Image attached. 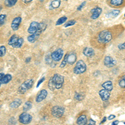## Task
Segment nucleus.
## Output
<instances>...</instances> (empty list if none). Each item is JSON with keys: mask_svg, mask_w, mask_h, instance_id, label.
<instances>
[{"mask_svg": "<svg viewBox=\"0 0 125 125\" xmlns=\"http://www.w3.org/2000/svg\"><path fill=\"white\" fill-rule=\"evenodd\" d=\"M32 1H33V0H22V2H23V3H25V4H29Z\"/></svg>", "mask_w": 125, "mask_h": 125, "instance_id": "ea45409f", "label": "nucleus"}, {"mask_svg": "<svg viewBox=\"0 0 125 125\" xmlns=\"http://www.w3.org/2000/svg\"><path fill=\"white\" fill-rule=\"evenodd\" d=\"M88 123V118H87V116L84 115V114H82L77 119V124H81V125H84L87 124Z\"/></svg>", "mask_w": 125, "mask_h": 125, "instance_id": "6ab92c4d", "label": "nucleus"}, {"mask_svg": "<svg viewBox=\"0 0 125 125\" xmlns=\"http://www.w3.org/2000/svg\"><path fill=\"white\" fill-rule=\"evenodd\" d=\"M83 54L86 57L92 58L94 55V50L91 48H85L83 49Z\"/></svg>", "mask_w": 125, "mask_h": 125, "instance_id": "f3484780", "label": "nucleus"}, {"mask_svg": "<svg viewBox=\"0 0 125 125\" xmlns=\"http://www.w3.org/2000/svg\"><path fill=\"white\" fill-rule=\"evenodd\" d=\"M0 87H1V84H0Z\"/></svg>", "mask_w": 125, "mask_h": 125, "instance_id": "09e8293b", "label": "nucleus"}, {"mask_svg": "<svg viewBox=\"0 0 125 125\" xmlns=\"http://www.w3.org/2000/svg\"><path fill=\"white\" fill-rule=\"evenodd\" d=\"M53 60L52 59V58H51V53L47 54V55H46V57H45L46 63H47L48 65H51V64L53 63Z\"/></svg>", "mask_w": 125, "mask_h": 125, "instance_id": "c85d7f7f", "label": "nucleus"}, {"mask_svg": "<svg viewBox=\"0 0 125 125\" xmlns=\"http://www.w3.org/2000/svg\"><path fill=\"white\" fill-rule=\"evenodd\" d=\"M84 98V96L83 95L81 94H78V93H76L75 94V96H74V98H75L76 100H78V101H80V100H83Z\"/></svg>", "mask_w": 125, "mask_h": 125, "instance_id": "473e14b6", "label": "nucleus"}, {"mask_svg": "<svg viewBox=\"0 0 125 125\" xmlns=\"http://www.w3.org/2000/svg\"><path fill=\"white\" fill-rule=\"evenodd\" d=\"M39 29L41 30L42 32H43L44 30L47 29V24L44 23V22H41V23H39Z\"/></svg>", "mask_w": 125, "mask_h": 125, "instance_id": "2f4dec72", "label": "nucleus"}, {"mask_svg": "<svg viewBox=\"0 0 125 125\" xmlns=\"http://www.w3.org/2000/svg\"><path fill=\"white\" fill-rule=\"evenodd\" d=\"M118 48H119L120 50H124V49H125V42H124V43L119 44V45H118Z\"/></svg>", "mask_w": 125, "mask_h": 125, "instance_id": "4c0bfd02", "label": "nucleus"}, {"mask_svg": "<svg viewBox=\"0 0 125 125\" xmlns=\"http://www.w3.org/2000/svg\"><path fill=\"white\" fill-rule=\"evenodd\" d=\"M118 124H119V122H118V120H117V121H114V122H113V123H112V124H113V125H118Z\"/></svg>", "mask_w": 125, "mask_h": 125, "instance_id": "79ce46f5", "label": "nucleus"}, {"mask_svg": "<svg viewBox=\"0 0 125 125\" xmlns=\"http://www.w3.org/2000/svg\"><path fill=\"white\" fill-rule=\"evenodd\" d=\"M114 118H115V115H113V114H111V115H109V116H108V119H109V120H112V119H114Z\"/></svg>", "mask_w": 125, "mask_h": 125, "instance_id": "a19ab883", "label": "nucleus"}, {"mask_svg": "<svg viewBox=\"0 0 125 125\" xmlns=\"http://www.w3.org/2000/svg\"><path fill=\"white\" fill-rule=\"evenodd\" d=\"M30 60H31V58H28L27 59L25 60V62H29L30 61Z\"/></svg>", "mask_w": 125, "mask_h": 125, "instance_id": "c03bdc74", "label": "nucleus"}, {"mask_svg": "<svg viewBox=\"0 0 125 125\" xmlns=\"http://www.w3.org/2000/svg\"><path fill=\"white\" fill-rule=\"evenodd\" d=\"M21 104H22V99H20V98H16V99L11 102L9 107L11 108H19Z\"/></svg>", "mask_w": 125, "mask_h": 125, "instance_id": "a211bd4d", "label": "nucleus"}, {"mask_svg": "<svg viewBox=\"0 0 125 125\" xmlns=\"http://www.w3.org/2000/svg\"><path fill=\"white\" fill-rule=\"evenodd\" d=\"M102 13V9L99 7H96L91 10V19H97Z\"/></svg>", "mask_w": 125, "mask_h": 125, "instance_id": "4468645a", "label": "nucleus"}, {"mask_svg": "<svg viewBox=\"0 0 125 125\" xmlns=\"http://www.w3.org/2000/svg\"><path fill=\"white\" fill-rule=\"evenodd\" d=\"M21 23H22V18L20 17V16H18V17L14 18L11 23V29H13V31H17V30L19 29Z\"/></svg>", "mask_w": 125, "mask_h": 125, "instance_id": "1a4fd4ad", "label": "nucleus"}, {"mask_svg": "<svg viewBox=\"0 0 125 125\" xmlns=\"http://www.w3.org/2000/svg\"><path fill=\"white\" fill-rule=\"evenodd\" d=\"M124 124H125V123H124Z\"/></svg>", "mask_w": 125, "mask_h": 125, "instance_id": "3c124183", "label": "nucleus"}, {"mask_svg": "<svg viewBox=\"0 0 125 125\" xmlns=\"http://www.w3.org/2000/svg\"><path fill=\"white\" fill-rule=\"evenodd\" d=\"M47 97H48V91L46 89H42V90H40L39 92V94H37L35 100L37 103H40V102L43 101Z\"/></svg>", "mask_w": 125, "mask_h": 125, "instance_id": "9d476101", "label": "nucleus"}, {"mask_svg": "<svg viewBox=\"0 0 125 125\" xmlns=\"http://www.w3.org/2000/svg\"><path fill=\"white\" fill-rule=\"evenodd\" d=\"M124 16H125V13H124Z\"/></svg>", "mask_w": 125, "mask_h": 125, "instance_id": "8fccbe9b", "label": "nucleus"}, {"mask_svg": "<svg viewBox=\"0 0 125 125\" xmlns=\"http://www.w3.org/2000/svg\"><path fill=\"white\" fill-rule=\"evenodd\" d=\"M6 19H7V15L6 14H0V27L3 26L5 23Z\"/></svg>", "mask_w": 125, "mask_h": 125, "instance_id": "c756f323", "label": "nucleus"}, {"mask_svg": "<svg viewBox=\"0 0 125 125\" xmlns=\"http://www.w3.org/2000/svg\"><path fill=\"white\" fill-rule=\"evenodd\" d=\"M39 23L38 22L36 21H33L31 23H30L29 29H28L27 32L29 33V34H33V33H35L37 32V30L39 29Z\"/></svg>", "mask_w": 125, "mask_h": 125, "instance_id": "f8f14e48", "label": "nucleus"}, {"mask_svg": "<svg viewBox=\"0 0 125 125\" xmlns=\"http://www.w3.org/2000/svg\"><path fill=\"white\" fill-rule=\"evenodd\" d=\"M19 39V37L18 35H16V34H13V35H12L11 38H10L9 40V45L13 46L18 42Z\"/></svg>", "mask_w": 125, "mask_h": 125, "instance_id": "4be33fe9", "label": "nucleus"}, {"mask_svg": "<svg viewBox=\"0 0 125 125\" xmlns=\"http://www.w3.org/2000/svg\"><path fill=\"white\" fill-rule=\"evenodd\" d=\"M61 5V0H52L51 3H50V8L51 9H58Z\"/></svg>", "mask_w": 125, "mask_h": 125, "instance_id": "5701e85b", "label": "nucleus"}, {"mask_svg": "<svg viewBox=\"0 0 125 125\" xmlns=\"http://www.w3.org/2000/svg\"><path fill=\"white\" fill-rule=\"evenodd\" d=\"M65 1H66V0H65Z\"/></svg>", "mask_w": 125, "mask_h": 125, "instance_id": "603ef678", "label": "nucleus"}, {"mask_svg": "<svg viewBox=\"0 0 125 125\" xmlns=\"http://www.w3.org/2000/svg\"><path fill=\"white\" fill-rule=\"evenodd\" d=\"M75 23H76V21H75V20H69V21H68L67 23L64 24V27H65V28L70 27V26L74 25Z\"/></svg>", "mask_w": 125, "mask_h": 125, "instance_id": "72a5a7b5", "label": "nucleus"}, {"mask_svg": "<svg viewBox=\"0 0 125 125\" xmlns=\"http://www.w3.org/2000/svg\"><path fill=\"white\" fill-rule=\"evenodd\" d=\"M64 111H65V109H64L63 107L54 106L53 108H52L51 113H52V115H53V117H55V118H59L63 115Z\"/></svg>", "mask_w": 125, "mask_h": 125, "instance_id": "423d86ee", "label": "nucleus"}, {"mask_svg": "<svg viewBox=\"0 0 125 125\" xmlns=\"http://www.w3.org/2000/svg\"><path fill=\"white\" fill-rule=\"evenodd\" d=\"M39 1H40V2H43L44 0H39Z\"/></svg>", "mask_w": 125, "mask_h": 125, "instance_id": "de8ad7c7", "label": "nucleus"}, {"mask_svg": "<svg viewBox=\"0 0 125 125\" xmlns=\"http://www.w3.org/2000/svg\"><path fill=\"white\" fill-rule=\"evenodd\" d=\"M123 3H124V0H110V4L112 6L118 7V6L122 5Z\"/></svg>", "mask_w": 125, "mask_h": 125, "instance_id": "a878e982", "label": "nucleus"}, {"mask_svg": "<svg viewBox=\"0 0 125 125\" xmlns=\"http://www.w3.org/2000/svg\"><path fill=\"white\" fill-rule=\"evenodd\" d=\"M63 83H64L63 76L60 75L58 73H55L49 79L48 86L50 90L54 91L55 89H60L62 87V85H63Z\"/></svg>", "mask_w": 125, "mask_h": 125, "instance_id": "f257e3e1", "label": "nucleus"}, {"mask_svg": "<svg viewBox=\"0 0 125 125\" xmlns=\"http://www.w3.org/2000/svg\"><path fill=\"white\" fill-rule=\"evenodd\" d=\"M85 4H86V2H83V3H81V5H79L78 7V9H77L78 11H80V10H82V9L84 7V6H85Z\"/></svg>", "mask_w": 125, "mask_h": 125, "instance_id": "e433bc0d", "label": "nucleus"}, {"mask_svg": "<svg viewBox=\"0 0 125 125\" xmlns=\"http://www.w3.org/2000/svg\"><path fill=\"white\" fill-rule=\"evenodd\" d=\"M118 85H119L120 88H125V75H124L119 79V81H118Z\"/></svg>", "mask_w": 125, "mask_h": 125, "instance_id": "7c9ffc66", "label": "nucleus"}, {"mask_svg": "<svg viewBox=\"0 0 125 125\" xmlns=\"http://www.w3.org/2000/svg\"><path fill=\"white\" fill-rule=\"evenodd\" d=\"M66 21H67V17H66V16H62V17L58 19V21L56 22V25L59 26V25H61V24H63Z\"/></svg>", "mask_w": 125, "mask_h": 125, "instance_id": "cd10ccee", "label": "nucleus"}, {"mask_svg": "<svg viewBox=\"0 0 125 125\" xmlns=\"http://www.w3.org/2000/svg\"><path fill=\"white\" fill-rule=\"evenodd\" d=\"M32 106H33L32 102L31 101H27L25 104H24V105L23 107V112H27V111H29L30 108H32Z\"/></svg>", "mask_w": 125, "mask_h": 125, "instance_id": "393cba45", "label": "nucleus"}, {"mask_svg": "<svg viewBox=\"0 0 125 125\" xmlns=\"http://www.w3.org/2000/svg\"><path fill=\"white\" fill-rule=\"evenodd\" d=\"M6 53V48L4 46H0V57L4 56Z\"/></svg>", "mask_w": 125, "mask_h": 125, "instance_id": "f704fd0d", "label": "nucleus"}, {"mask_svg": "<svg viewBox=\"0 0 125 125\" xmlns=\"http://www.w3.org/2000/svg\"><path fill=\"white\" fill-rule=\"evenodd\" d=\"M0 10H2V6L0 5Z\"/></svg>", "mask_w": 125, "mask_h": 125, "instance_id": "49530a36", "label": "nucleus"}, {"mask_svg": "<svg viewBox=\"0 0 125 125\" xmlns=\"http://www.w3.org/2000/svg\"><path fill=\"white\" fill-rule=\"evenodd\" d=\"M23 42H24V40H23V38H22V37H19V40H18L17 43H16L13 46H12V47L14 48H20L22 47V46H23Z\"/></svg>", "mask_w": 125, "mask_h": 125, "instance_id": "b1692460", "label": "nucleus"}, {"mask_svg": "<svg viewBox=\"0 0 125 125\" xmlns=\"http://www.w3.org/2000/svg\"><path fill=\"white\" fill-rule=\"evenodd\" d=\"M106 119H107V118H106V117H104V119H103V121H102V124H104V123L106 121Z\"/></svg>", "mask_w": 125, "mask_h": 125, "instance_id": "a18cd8bd", "label": "nucleus"}, {"mask_svg": "<svg viewBox=\"0 0 125 125\" xmlns=\"http://www.w3.org/2000/svg\"><path fill=\"white\" fill-rule=\"evenodd\" d=\"M102 87L104 88V89L108 90V91L111 92L114 88V85H113V83L111 81H107V82H104V83L102 84Z\"/></svg>", "mask_w": 125, "mask_h": 125, "instance_id": "aec40b11", "label": "nucleus"}, {"mask_svg": "<svg viewBox=\"0 0 125 125\" xmlns=\"http://www.w3.org/2000/svg\"><path fill=\"white\" fill-rule=\"evenodd\" d=\"M3 76H4V73H0V81H1L2 78H3Z\"/></svg>", "mask_w": 125, "mask_h": 125, "instance_id": "37998d69", "label": "nucleus"}, {"mask_svg": "<svg viewBox=\"0 0 125 125\" xmlns=\"http://www.w3.org/2000/svg\"><path fill=\"white\" fill-rule=\"evenodd\" d=\"M33 85V79L32 78H29V79L25 80L21 85L19 86V89H18V93L20 94H26L30 88Z\"/></svg>", "mask_w": 125, "mask_h": 125, "instance_id": "20e7f679", "label": "nucleus"}, {"mask_svg": "<svg viewBox=\"0 0 125 125\" xmlns=\"http://www.w3.org/2000/svg\"><path fill=\"white\" fill-rule=\"evenodd\" d=\"M18 0H5V5L7 7H13L17 3Z\"/></svg>", "mask_w": 125, "mask_h": 125, "instance_id": "bb28decb", "label": "nucleus"}, {"mask_svg": "<svg viewBox=\"0 0 125 125\" xmlns=\"http://www.w3.org/2000/svg\"><path fill=\"white\" fill-rule=\"evenodd\" d=\"M119 14H120V10L114 9V10H111V11L108 12V13L106 14V16L108 18H109V19H114V18L118 17Z\"/></svg>", "mask_w": 125, "mask_h": 125, "instance_id": "dca6fc26", "label": "nucleus"}, {"mask_svg": "<svg viewBox=\"0 0 125 125\" xmlns=\"http://www.w3.org/2000/svg\"><path fill=\"white\" fill-rule=\"evenodd\" d=\"M44 80H45V78L44 77H42L41 78V79H39V82H38V83H37V85H36V87H37V88H39V87L40 86V84L42 83H43Z\"/></svg>", "mask_w": 125, "mask_h": 125, "instance_id": "c9c22d12", "label": "nucleus"}, {"mask_svg": "<svg viewBox=\"0 0 125 125\" xmlns=\"http://www.w3.org/2000/svg\"><path fill=\"white\" fill-rule=\"evenodd\" d=\"M104 63L106 67L112 68V67H114V66H115L116 62L112 57H110V56H106L105 58H104Z\"/></svg>", "mask_w": 125, "mask_h": 125, "instance_id": "ddd939ff", "label": "nucleus"}, {"mask_svg": "<svg viewBox=\"0 0 125 125\" xmlns=\"http://www.w3.org/2000/svg\"><path fill=\"white\" fill-rule=\"evenodd\" d=\"M98 94H99L100 98H101V99L103 101H107V100H108V98H109V97H110V92L104 89V88L100 90Z\"/></svg>", "mask_w": 125, "mask_h": 125, "instance_id": "2eb2a0df", "label": "nucleus"}, {"mask_svg": "<svg viewBox=\"0 0 125 125\" xmlns=\"http://www.w3.org/2000/svg\"><path fill=\"white\" fill-rule=\"evenodd\" d=\"M62 57H63V50L62 48H58L51 53V58L54 62H59L62 59Z\"/></svg>", "mask_w": 125, "mask_h": 125, "instance_id": "6e6552de", "label": "nucleus"}, {"mask_svg": "<svg viewBox=\"0 0 125 125\" xmlns=\"http://www.w3.org/2000/svg\"><path fill=\"white\" fill-rule=\"evenodd\" d=\"M112 33L108 30H103L98 35V40L101 43H107L112 40Z\"/></svg>", "mask_w": 125, "mask_h": 125, "instance_id": "7ed1b4c3", "label": "nucleus"}, {"mask_svg": "<svg viewBox=\"0 0 125 125\" xmlns=\"http://www.w3.org/2000/svg\"><path fill=\"white\" fill-rule=\"evenodd\" d=\"M96 124V122L94 119H90L88 122V124H89V125H94V124Z\"/></svg>", "mask_w": 125, "mask_h": 125, "instance_id": "58836bf2", "label": "nucleus"}, {"mask_svg": "<svg viewBox=\"0 0 125 125\" xmlns=\"http://www.w3.org/2000/svg\"><path fill=\"white\" fill-rule=\"evenodd\" d=\"M43 32L41 31L39 29L37 30V32H36L35 33H33V34H29V36H28V41L29 42V43H35V41L39 39V37L40 36V34H41Z\"/></svg>", "mask_w": 125, "mask_h": 125, "instance_id": "9b49d317", "label": "nucleus"}, {"mask_svg": "<svg viewBox=\"0 0 125 125\" xmlns=\"http://www.w3.org/2000/svg\"><path fill=\"white\" fill-rule=\"evenodd\" d=\"M19 121L20 122V124H29L31 123L32 121V116L30 115L29 113L27 112H23L19 117Z\"/></svg>", "mask_w": 125, "mask_h": 125, "instance_id": "0eeeda50", "label": "nucleus"}, {"mask_svg": "<svg viewBox=\"0 0 125 125\" xmlns=\"http://www.w3.org/2000/svg\"><path fill=\"white\" fill-rule=\"evenodd\" d=\"M87 69V65L84 62V61L83 60H78V61L76 62L75 67L73 68V73L75 74H82L84 72L86 71Z\"/></svg>", "mask_w": 125, "mask_h": 125, "instance_id": "39448f33", "label": "nucleus"}, {"mask_svg": "<svg viewBox=\"0 0 125 125\" xmlns=\"http://www.w3.org/2000/svg\"><path fill=\"white\" fill-rule=\"evenodd\" d=\"M77 61V55L75 53L71 52V53H68L64 56V58H62V61L60 63V67L64 68L66 66V64H73L75 63Z\"/></svg>", "mask_w": 125, "mask_h": 125, "instance_id": "f03ea898", "label": "nucleus"}, {"mask_svg": "<svg viewBox=\"0 0 125 125\" xmlns=\"http://www.w3.org/2000/svg\"><path fill=\"white\" fill-rule=\"evenodd\" d=\"M12 80V75L11 74H4L3 78L0 81V84H7Z\"/></svg>", "mask_w": 125, "mask_h": 125, "instance_id": "412c9836", "label": "nucleus"}]
</instances>
